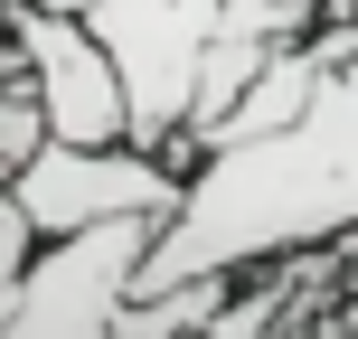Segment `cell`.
<instances>
[{
  "instance_id": "6da1fadb",
  "label": "cell",
  "mask_w": 358,
  "mask_h": 339,
  "mask_svg": "<svg viewBox=\"0 0 358 339\" xmlns=\"http://www.w3.org/2000/svg\"><path fill=\"white\" fill-rule=\"evenodd\" d=\"M340 236H358V66H340L283 132L227 142L189 170V198L142 264V292L198 273H264Z\"/></svg>"
},
{
  "instance_id": "7a4b0ae2",
  "label": "cell",
  "mask_w": 358,
  "mask_h": 339,
  "mask_svg": "<svg viewBox=\"0 0 358 339\" xmlns=\"http://www.w3.org/2000/svg\"><path fill=\"white\" fill-rule=\"evenodd\" d=\"M151 245H161V217H94L76 236H48L10 292L0 339H113V321L142 292Z\"/></svg>"
},
{
  "instance_id": "3957f363",
  "label": "cell",
  "mask_w": 358,
  "mask_h": 339,
  "mask_svg": "<svg viewBox=\"0 0 358 339\" xmlns=\"http://www.w3.org/2000/svg\"><path fill=\"white\" fill-rule=\"evenodd\" d=\"M76 19L113 48V66L132 85V142L170 161V142L198 113V75H208L227 0H76Z\"/></svg>"
},
{
  "instance_id": "277c9868",
  "label": "cell",
  "mask_w": 358,
  "mask_h": 339,
  "mask_svg": "<svg viewBox=\"0 0 358 339\" xmlns=\"http://www.w3.org/2000/svg\"><path fill=\"white\" fill-rule=\"evenodd\" d=\"M10 189L38 217V236H76L94 217H161L170 226L179 198H189V170L142 151V142H48Z\"/></svg>"
},
{
  "instance_id": "5b68a950",
  "label": "cell",
  "mask_w": 358,
  "mask_h": 339,
  "mask_svg": "<svg viewBox=\"0 0 358 339\" xmlns=\"http://www.w3.org/2000/svg\"><path fill=\"white\" fill-rule=\"evenodd\" d=\"M48 142H57V132H48V94H38V75H29V66L0 75V189H10Z\"/></svg>"
},
{
  "instance_id": "8992f818",
  "label": "cell",
  "mask_w": 358,
  "mask_h": 339,
  "mask_svg": "<svg viewBox=\"0 0 358 339\" xmlns=\"http://www.w3.org/2000/svg\"><path fill=\"white\" fill-rule=\"evenodd\" d=\"M227 19L255 29V38H273V48H292V38H311L330 19V0H227Z\"/></svg>"
},
{
  "instance_id": "52a82bcc",
  "label": "cell",
  "mask_w": 358,
  "mask_h": 339,
  "mask_svg": "<svg viewBox=\"0 0 358 339\" xmlns=\"http://www.w3.org/2000/svg\"><path fill=\"white\" fill-rule=\"evenodd\" d=\"M38 245H48L38 217L19 208V189H0V321H10V292H19V273L38 264Z\"/></svg>"
},
{
  "instance_id": "ba28073f",
  "label": "cell",
  "mask_w": 358,
  "mask_h": 339,
  "mask_svg": "<svg viewBox=\"0 0 358 339\" xmlns=\"http://www.w3.org/2000/svg\"><path fill=\"white\" fill-rule=\"evenodd\" d=\"M330 10H358V0H330Z\"/></svg>"
}]
</instances>
